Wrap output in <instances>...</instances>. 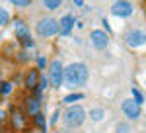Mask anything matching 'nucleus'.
I'll return each instance as SVG.
<instances>
[{"label": "nucleus", "instance_id": "6ab92c4d", "mask_svg": "<svg viewBox=\"0 0 146 133\" xmlns=\"http://www.w3.org/2000/svg\"><path fill=\"white\" fill-rule=\"evenodd\" d=\"M8 12L4 10V8H0V26H4V24H8Z\"/></svg>", "mask_w": 146, "mask_h": 133}, {"label": "nucleus", "instance_id": "f03ea898", "mask_svg": "<svg viewBox=\"0 0 146 133\" xmlns=\"http://www.w3.org/2000/svg\"><path fill=\"white\" fill-rule=\"evenodd\" d=\"M84 120H86V110H84L82 106H78V104L66 108L64 114H62V123H64L66 127H70V129H74V127L82 125Z\"/></svg>", "mask_w": 146, "mask_h": 133}, {"label": "nucleus", "instance_id": "f8f14e48", "mask_svg": "<svg viewBox=\"0 0 146 133\" xmlns=\"http://www.w3.org/2000/svg\"><path fill=\"white\" fill-rule=\"evenodd\" d=\"M25 106H27V112H29V114H35V116L39 114V100L37 98H29Z\"/></svg>", "mask_w": 146, "mask_h": 133}, {"label": "nucleus", "instance_id": "bb28decb", "mask_svg": "<svg viewBox=\"0 0 146 133\" xmlns=\"http://www.w3.org/2000/svg\"><path fill=\"white\" fill-rule=\"evenodd\" d=\"M74 6H78V8H80V6H84V2H82V0H74Z\"/></svg>", "mask_w": 146, "mask_h": 133}, {"label": "nucleus", "instance_id": "a211bd4d", "mask_svg": "<svg viewBox=\"0 0 146 133\" xmlns=\"http://www.w3.org/2000/svg\"><path fill=\"white\" fill-rule=\"evenodd\" d=\"M58 6H60V0H47L45 2V8H49V10H55Z\"/></svg>", "mask_w": 146, "mask_h": 133}, {"label": "nucleus", "instance_id": "20e7f679", "mask_svg": "<svg viewBox=\"0 0 146 133\" xmlns=\"http://www.w3.org/2000/svg\"><path fill=\"white\" fill-rule=\"evenodd\" d=\"M62 75H64V69L60 65V61H55V63H51V69H49V80H51V84L58 88L60 84H62Z\"/></svg>", "mask_w": 146, "mask_h": 133}, {"label": "nucleus", "instance_id": "2eb2a0df", "mask_svg": "<svg viewBox=\"0 0 146 133\" xmlns=\"http://www.w3.org/2000/svg\"><path fill=\"white\" fill-rule=\"evenodd\" d=\"M84 98V94H68V96H64V100H62V102H64V104H72V102H78V100H82Z\"/></svg>", "mask_w": 146, "mask_h": 133}, {"label": "nucleus", "instance_id": "423d86ee", "mask_svg": "<svg viewBox=\"0 0 146 133\" xmlns=\"http://www.w3.org/2000/svg\"><path fill=\"white\" fill-rule=\"evenodd\" d=\"M121 110H123L125 116L131 118V120H136V118L140 116V106H136L135 100H123V102H121Z\"/></svg>", "mask_w": 146, "mask_h": 133}, {"label": "nucleus", "instance_id": "b1692460", "mask_svg": "<svg viewBox=\"0 0 146 133\" xmlns=\"http://www.w3.org/2000/svg\"><path fill=\"white\" fill-rule=\"evenodd\" d=\"M14 4H16V6H20V8H22V6H27V4H29V0H16V2H14Z\"/></svg>", "mask_w": 146, "mask_h": 133}, {"label": "nucleus", "instance_id": "6e6552de", "mask_svg": "<svg viewBox=\"0 0 146 133\" xmlns=\"http://www.w3.org/2000/svg\"><path fill=\"white\" fill-rule=\"evenodd\" d=\"M111 14L113 16H119V18H129L133 14V6L129 2H115L111 6Z\"/></svg>", "mask_w": 146, "mask_h": 133}, {"label": "nucleus", "instance_id": "f257e3e1", "mask_svg": "<svg viewBox=\"0 0 146 133\" xmlns=\"http://www.w3.org/2000/svg\"><path fill=\"white\" fill-rule=\"evenodd\" d=\"M62 80L68 88H80L88 82V66L84 63H72L64 69Z\"/></svg>", "mask_w": 146, "mask_h": 133}, {"label": "nucleus", "instance_id": "39448f33", "mask_svg": "<svg viewBox=\"0 0 146 133\" xmlns=\"http://www.w3.org/2000/svg\"><path fill=\"white\" fill-rule=\"evenodd\" d=\"M125 41H127L129 47H140V45L146 43V33L144 32H138V30L129 32V33H127V37H125Z\"/></svg>", "mask_w": 146, "mask_h": 133}, {"label": "nucleus", "instance_id": "7ed1b4c3", "mask_svg": "<svg viewBox=\"0 0 146 133\" xmlns=\"http://www.w3.org/2000/svg\"><path fill=\"white\" fill-rule=\"evenodd\" d=\"M56 32H58V24L55 18H43L37 24V33L41 37H53Z\"/></svg>", "mask_w": 146, "mask_h": 133}, {"label": "nucleus", "instance_id": "a878e982", "mask_svg": "<svg viewBox=\"0 0 146 133\" xmlns=\"http://www.w3.org/2000/svg\"><path fill=\"white\" fill-rule=\"evenodd\" d=\"M56 120H58V112H55V114H53V118H51V123H56Z\"/></svg>", "mask_w": 146, "mask_h": 133}, {"label": "nucleus", "instance_id": "dca6fc26", "mask_svg": "<svg viewBox=\"0 0 146 133\" xmlns=\"http://www.w3.org/2000/svg\"><path fill=\"white\" fill-rule=\"evenodd\" d=\"M39 80H41V82H39V86H37V96H35L37 100H41V92H43V90L47 88V84H49L47 78H39Z\"/></svg>", "mask_w": 146, "mask_h": 133}, {"label": "nucleus", "instance_id": "5701e85b", "mask_svg": "<svg viewBox=\"0 0 146 133\" xmlns=\"http://www.w3.org/2000/svg\"><path fill=\"white\" fill-rule=\"evenodd\" d=\"M37 65H39V69H45V66H47L45 57H39V59H37Z\"/></svg>", "mask_w": 146, "mask_h": 133}, {"label": "nucleus", "instance_id": "ddd939ff", "mask_svg": "<svg viewBox=\"0 0 146 133\" xmlns=\"http://www.w3.org/2000/svg\"><path fill=\"white\" fill-rule=\"evenodd\" d=\"M12 122H14L16 127H23V116H22V112H18V110L12 112Z\"/></svg>", "mask_w": 146, "mask_h": 133}, {"label": "nucleus", "instance_id": "4468645a", "mask_svg": "<svg viewBox=\"0 0 146 133\" xmlns=\"http://www.w3.org/2000/svg\"><path fill=\"white\" fill-rule=\"evenodd\" d=\"M90 118L94 120V122H100V120H103V118H105V112L101 110V108H96V110H92Z\"/></svg>", "mask_w": 146, "mask_h": 133}, {"label": "nucleus", "instance_id": "1a4fd4ad", "mask_svg": "<svg viewBox=\"0 0 146 133\" xmlns=\"http://www.w3.org/2000/svg\"><path fill=\"white\" fill-rule=\"evenodd\" d=\"M74 24H76V18H74L72 14H66V16L60 20V24H58V32H60V35H70Z\"/></svg>", "mask_w": 146, "mask_h": 133}, {"label": "nucleus", "instance_id": "4be33fe9", "mask_svg": "<svg viewBox=\"0 0 146 133\" xmlns=\"http://www.w3.org/2000/svg\"><path fill=\"white\" fill-rule=\"evenodd\" d=\"M35 122H37L39 127H43V129H45V118H43L41 114H37V116H35Z\"/></svg>", "mask_w": 146, "mask_h": 133}, {"label": "nucleus", "instance_id": "f3484780", "mask_svg": "<svg viewBox=\"0 0 146 133\" xmlns=\"http://www.w3.org/2000/svg\"><path fill=\"white\" fill-rule=\"evenodd\" d=\"M133 94H135V104L136 106H140L142 102H144V96H142V92L138 88H133Z\"/></svg>", "mask_w": 146, "mask_h": 133}, {"label": "nucleus", "instance_id": "0eeeda50", "mask_svg": "<svg viewBox=\"0 0 146 133\" xmlns=\"http://www.w3.org/2000/svg\"><path fill=\"white\" fill-rule=\"evenodd\" d=\"M92 43H94V47L96 49H105L107 47V43H109V37H107V33L101 32V30H94L90 35Z\"/></svg>", "mask_w": 146, "mask_h": 133}, {"label": "nucleus", "instance_id": "9d476101", "mask_svg": "<svg viewBox=\"0 0 146 133\" xmlns=\"http://www.w3.org/2000/svg\"><path fill=\"white\" fill-rule=\"evenodd\" d=\"M14 30H16V35L22 39V43H25L27 39H31V37H29V30H27V26H25V22H23V20H16Z\"/></svg>", "mask_w": 146, "mask_h": 133}, {"label": "nucleus", "instance_id": "412c9836", "mask_svg": "<svg viewBox=\"0 0 146 133\" xmlns=\"http://www.w3.org/2000/svg\"><path fill=\"white\" fill-rule=\"evenodd\" d=\"M117 133H131V129H129L127 123H119L117 125Z\"/></svg>", "mask_w": 146, "mask_h": 133}, {"label": "nucleus", "instance_id": "393cba45", "mask_svg": "<svg viewBox=\"0 0 146 133\" xmlns=\"http://www.w3.org/2000/svg\"><path fill=\"white\" fill-rule=\"evenodd\" d=\"M103 28H105V30H107V32L111 33V26H109V22H107V20H103Z\"/></svg>", "mask_w": 146, "mask_h": 133}, {"label": "nucleus", "instance_id": "aec40b11", "mask_svg": "<svg viewBox=\"0 0 146 133\" xmlns=\"http://www.w3.org/2000/svg\"><path fill=\"white\" fill-rule=\"evenodd\" d=\"M0 92H2L4 96H8V94L12 92V84H10V82H4V84H2V90H0Z\"/></svg>", "mask_w": 146, "mask_h": 133}, {"label": "nucleus", "instance_id": "9b49d317", "mask_svg": "<svg viewBox=\"0 0 146 133\" xmlns=\"http://www.w3.org/2000/svg\"><path fill=\"white\" fill-rule=\"evenodd\" d=\"M37 80H39V75H37L35 69H31V71L27 73V77H25V84H27L29 88H33V86H37Z\"/></svg>", "mask_w": 146, "mask_h": 133}]
</instances>
